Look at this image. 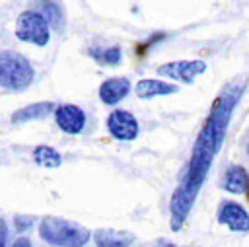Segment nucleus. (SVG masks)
<instances>
[{
  "label": "nucleus",
  "instance_id": "1",
  "mask_svg": "<svg viewBox=\"0 0 249 247\" xmlns=\"http://www.w3.org/2000/svg\"><path fill=\"white\" fill-rule=\"evenodd\" d=\"M245 78H233L230 84H226L222 88V91L218 93V97L214 99L210 113L195 140L193 146V154L189 159V165L185 169V175L181 179V183L177 185V189L171 194L169 200V224L173 231H179L185 224V220L189 218L193 204L208 177V171L212 167V161L216 158V154L220 152L233 109L237 107L243 91H245Z\"/></svg>",
  "mask_w": 249,
  "mask_h": 247
},
{
  "label": "nucleus",
  "instance_id": "2",
  "mask_svg": "<svg viewBox=\"0 0 249 247\" xmlns=\"http://www.w3.org/2000/svg\"><path fill=\"white\" fill-rule=\"evenodd\" d=\"M39 235L49 245L56 247H84L89 239V229L54 216H45L39 224Z\"/></svg>",
  "mask_w": 249,
  "mask_h": 247
},
{
  "label": "nucleus",
  "instance_id": "3",
  "mask_svg": "<svg viewBox=\"0 0 249 247\" xmlns=\"http://www.w3.org/2000/svg\"><path fill=\"white\" fill-rule=\"evenodd\" d=\"M35 70L31 62L16 51H0V88L21 91L31 86Z\"/></svg>",
  "mask_w": 249,
  "mask_h": 247
},
{
  "label": "nucleus",
  "instance_id": "4",
  "mask_svg": "<svg viewBox=\"0 0 249 247\" xmlns=\"http://www.w3.org/2000/svg\"><path fill=\"white\" fill-rule=\"evenodd\" d=\"M16 37L21 43L47 47L51 41V27L37 10H25L16 19Z\"/></svg>",
  "mask_w": 249,
  "mask_h": 247
},
{
  "label": "nucleus",
  "instance_id": "5",
  "mask_svg": "<svg viewBox=\"0 0 249 247\" xmlns=\"http://www.w3.org/2000/svg\"><path fill=\"white\" fill-rule=\"evenodd\" d=\"M206 72V62L204 60H171L161 66H158V76L161 78H171L181 84H193L196 76Z\"/></svg>",
  "mask_w": 249,
  "mask_h": 247
},
{
  "label": "nucleus",
  "instance_id": "6",
  "mask_svg": "<svg viewBox=\"0 0 249 247\" xmlns=\"http://www.w3.org/2000/svg\"><path fill=\"white\" fill-rule=\"evenodd\" d=\"M107 130L117 140H134L138 136V119L124 109H115L107 117Z\"/></svg>",
  "mask_w": 249,
  "mask_h": 247
},
{
  "label": "nucleus",
  "instance_id": "7",
  "mask_svg": "<svg viewBox=\"0 0 249 247\" xmlns=\"http://www.w3.org/2000/svg\"><path fill=\"white\" fill-rule=\"evenodd\" d=\"M53 113L58 128L66 134H80L86 126V113L78 105H72V103L56 105Z\"/></svg>",
  "mask_w": 249,
  "mask_h": 247
},
{
  "label": "nucleus",
  "instance_id": "8",
  "mask_svg": "<svg viewBox=\"0 0 249 247\" xmlns=\"http://www.w3.org/2000/svg\"><path fill=\"white\" fill-rule=\"evenodd\" d=\"M218 222L228 226L231 231H249V212L233 200H224L220 204Z\"/></svg>",
  "mask_w": 249,
  "mask_h": 247
},
{
  "label": "nucleus",
  "instance_id": "9",
  "mask_svg": "<svg viewBox=\"0 0 249 247\" xmlns=\"http://www.w3.org/2000/svg\"><path fill=\"white\" fill-rule=\"evenodd\" d=\"M177 91H179V86L158 80V78H144V80H138L136 86H134V93L140 99H154V97L171 95V93H177Z\"/></svg>",
  "mask_w": 249,
  "mask_h": 247
},
{
  "label": "nucleus",
  "instance_id": "10",
  "mask_svg": "<svg viewBox=\"0 0 249 247\" xmlns=\"http://www.w3.org/2000/svg\"><path fill=\"white\" fill-rule=\"evenodd\" d=\"M130 91V80L128 78H109L99 86V99L105 105H117L123 101Z\"/></svg>",
  "mask_w": 249,
  "mask_h": 247
},
{
  "label": "nucleus",
  "instance_id": "11",
  "mask_svg": "<svg viewBox=\"0 0 249 247\" xmlns=\"http://www.w3.org/2000/svg\"><path fill=\"white\" fill-rule=\"evenodd\" d=\"M54 103L53 101H41V103H31L25 105L21 109H18L16 113H12V123L21 124V123H29V121H39L45 119L47 115H51L54 111Z\"/></svg>",
  "mask_w": 249,
  "mask_h": 247
},
{
  "label": "nucleus",
  "instance_id": "12",
  "mask_svg": "<svg viewBox=\"0 0 249 247\" xmlns=\"http://www.w3.org/2000/svg\"><path fill=\"white\" fill-rule=\"evenodd\" d=\"M95 247H128L134 241V233L124 229H97L93 231Z\"/></svg>",
  "mask_w": 249,
  "mask_h": 247
},
{
  "label": "nucleus",
  "instance_id": "13",
  "mask_svg": "<svg viewBox=\"0 0 249 247\" xmlns=\"http://www.w3.org/2000/svg\"><path fill=\"white\" fill-rule=\"evenodd\" d=\"M222 187L228 191V193H233V194H241L243 191H247L249 187V173L245 167L241 165H230L224 173V183Z\"/></svg>",
  "mask_w": 249,
  "mask_h": 247
},
{
  "label": "nucleus",
  "instance_id": "14",
  "mask_svg": "<svg viewBox=\"0 0 249 247\" xmlns=\"http://www.w3.org/2000/svg\"><path fill=\"white\" fill-rule=\"evenodd\" d=\"M37 12L47 19L49 27H53V29H56V31H62V29H64V16H62V10H60L54 2H51V0H41V2L37 4Z\"/></svg>",
  "mask_w": 249,
  "mask_h": 247
},
{
  "label": "nucleus",
  "instance_id": "15",
  "mask_svg": "<svg viewBox=\"0 0 249 247\" xmlns=\"http://www.w3.org/2000/svg\"><path fill=\"white\" fill-rule=\"evenodd\" d=\"M33 161H35L37 165H41V167L56 169V167H60L62 158H60V154H58L54 148H51V146H37V148L33 150Z\"/></svg>",
  "mask_w": 249,
  "mask_h": 247
},
{
  "label": "nucleus",
  "instance_id": "16",
  "mask_svg": "<svg viewBox=\"0 0 249 247\" xmlns=\"http://www.w3.org/2000/svg\"><path fill=\"white\" fill-rule=\"evenodd\" d=\"M91 58H95L99 64H105V66H115L121 62V56H123V51L121 47L113 45V47H107V49H91L89 51Z\"/></svg>",
  "mask_w": 249,
  "mask_h": 247
},
{
  "label": "nucleus",
  "instance_id": "17",
  "mask_svg": "<svg viewBox=\"0 0 249 247\" xmlns=\"http://www.w3.org/2000/svg\"><path fill=\"white\" fill-rule=\"evenodd\" d=\"M31 224H33V218H31V216H27V218H23V216H16V228H18L19 231L27 229Z\"/></svg>",
  "mask_w": 249,
  "mask_h": 247
},
{
  "label": "nucleus",
  "instance_id": "18",
  "mask_svg": "<svg viewBox=\"0 0 249 247\" xmlns=\"http://www.w3.org/2000/svg\"><path fill=\"white\" fill-rule=\"evenodd\" d=\"M6 241H8V226L4 218H0V247H6Z\"/></svg>",
  "mask_w": 249,
  "mask_h": 247
},
{
  "label": "nucleus",
  "instance_id": "19",
  "mask_svg": "<svg viewBox=\"0 0 249 247\" xmlns=\"http://www.w3.org/2000/svg\"><path fill=\"white\" fill-rule=\"evenodd\" d=\"M12 247H33V245H31V241L27 237H19V239H16L12 243Z\"/></svg>",
  "mask_w": 249,
  "mask_h": 247
},
{
  "label": "nucleus",
  "instance_id": "20",
  "mask_svg": "<svg viewBox=\"0 0 249 247\" xmlns=\"http://www.w3.org/2000/svg\"><path fill=\"white\" fill-rule=\"evenodd\" d=\"M156 247H175V245H173V243H169V241H160Z\"/></svg>",
  "mask_w": 249,
  "mask_h": 247
},
{
  "label": "nucleus",
  "instance_id": "21",
  "mask_svg": "<svg viewBox=\"0 0 249 247\" xmlns=\"http://www.w3.org/2000/svg\"><path fill=\"white\" fill-rule=\"evenodd\" d=\"M247 189H249V187H247Z\"/></svg>",
  "mask_w": 249,
  "mask_h": 247
}]
</instances>
